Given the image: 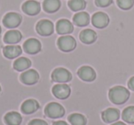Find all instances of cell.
<instances>
[{
	"label": "cell",
	"mask_w": 134,
	"mask_h": 125,
	"mask_svg": "<svg viewBox=\"0 0 134 125\" xmlns=\"http://www.w3.org/2000/svg\"><path fill=\"white\" fill-rule=\"evenodd\" d=\"M57 45L60 50L63 52H71L76 47V41L72 36L64 35L58 39Z\"/></svg>",
	"instance_id": "3"
},
{
	"label": "cell",
	"mask_w": 134,
	"mask_h": 125,
	"mask_svg": "<svg viewBox=\"0 0 134 125\" xmlns=\"http://www.w3.org/2000/svg\"><path fill=\"white\" fill-rule=\"evenodd\" d=\"M52 94L59 99H65L71 94V88L65 83H58L52 88Z\"/></svg>",
	"instance_id": "6"
},
{
	"label": "cell",
	"mask_w": 134,
	"mask_h": 125,
	"mask_svg": "<svg viewBox=\"0 0 134 125\" xmlns=\"http://www.w3.org/2000/svg\"><path fill=\"white\" fill-rule=\"evenodd\" d=\"M22 10L27 15H37L41 11V4L38 1H35V0H29V1H26L23 4Z\"/></svg>",
	"instance_id": "12"
},
{
	"label": "cell",
	"mask_w": 134,
	"mask_h": 125,
	"mask_svg": "<svg viewBox=\"0 0 134 125\" xmlns=\"http://www.w3.org/2000/svg\"><path fill=\"white\" fill-rule=\"evenodd\" d=\"M22 39V35L19 30H8L4 36V41L8 44H16Z\"/></svg>",
	"instance_id": "18"
},
{
	"label": "cell",
	"mask_w": 134,
	"mask_h": 125,
	"mask_svg": "<svg viewBox=\"0 0 134 125\" xmlns=\"http://www.w3.org/2000/svg\"><path fill=\"white\" fill-rule=\"evenodd\" d=\"M0 33H1V27H0Z\"/></svg>",
	"instance_id": "32"
},
{
	"label": "cell",
	"mask_w": 134,
	"mask_h": 125,
	"mask_svg": "<svg viewBox=\"0 0 134 125\" xmlns=\"http://www.w3.org/2000/svg\"><path fill=\"white\" fill-rule=\"evenodd\" d=\"M29 125H48L47 124L46 121H44L43 119H32V121H30Z\"/></svg>",
	"instance_id": "28"
},
{
	"label": "cell",
	"mask_w": 134,
	"mask_h": 125,
	"mask_svg": "<svg viewBox=\"0 0 134 125\" xmlns=\"http://www.w3.org/2000/svg\"><path fill=\"white\" fill-rule=\"evenodd\" d=\"M40 108V104L35 99H27L21 105V111L24 114H32L37 111Z\"/></svg>",
	"instance_id": "15"
},
{
	"label": "cell",
	"mask_w": 134,
	"mask_h": 125,
	"mask_svg": "<svg viewBox=\"0 0 134 125\" xmlns=\"http://www.w3.org/2000/svg\"><path fill=\"white\" fill-rule=\"evenodd\" d=\"M52 125H69L68 123H66L65 121H55L53 122Z\"/></svg>",
	"instance_id": "30"
},
{
	"label": "cell",
	"mask_w": 134,
	"mask_h": 125,
	"mask_svg": "<svg viewBox=\"0 0 134 125\" xmlns=\"http://www.w3.org/2000/svg\"><path fill=\"white\" fill-rule=\"evenodd\" d=\"M113 0H96V5L99 8H107L110 6Z\"/></svg>",
	"instance_id": "27"
},
{
	"label": "cell",
	"mask_w": 134,
	"mask_h": 125,
	"mask_svg": "<svg viewBox=\"0 0 134 125\" xmlns=\"http://www.w3.org/2000/svg\"><path fill=\"white\" fill-rule=\"evenodd\" d=\"M108 97L114 104L120 105L125 103L130 97V91L126 88L121 86H116L110 88L108 91Z\"/></svg>",
	"instance_id": "1"
},
{
	"label": "cell",
	"mask_w": 134,
	"mask_h": 125,
	"mask_svg": "<svg viewBox=\"0 0 134 125\" xmlns=\"http://www.w3.org/2000/svg\"><path fill=\"white\" fill-rule=\"evenodd\" d=\"M92 23L96 28H106L109 23V18L104 12H97L92 16Z\"/></svg>",
	"instance_id": "9"
},
{
	"label": "cell",
	"mask_w": 134,
	"mask_h": 125,
	"mask_svg": "<svg viewBox=\"0 0 134 125\" xmlns=\"http://www.w3.org/2000/svg\"><path fill=\"white\" fill-rule=\"evenodd\" d=\"M36 30L41 36H50L53 33V23L49 19H41L36 25Z\"/></svg>",
	"instance_id": "5"
},
{
	"label": "cell",
	"mask_w": 134,
	"mask_h": 125,
	"mask_svg": "<svg viewBox=\"0 0 134 125\" xmlns=\"http://www.w3.org/2000/svg\"><path fill=\"white\" fill-rule=\"evenodd\" d=\"M31 66V62L26 57H19L14 62L13 67L15 70L19 72L25 71V70L29 69Z\"/></svg>",
	"instance_id": "20"
},
{
	"label": "cell",
	"mask_w": 134,
	"mask_h": 125,
	"mask_svg": "<svg viewBox=\"0 0 134 125\" xmlns=\"http://www.w3.org/2000/svg\"><path fill=\"white\" fill-rule=\"evenodd\" d=\"M74 30V26L68 19H62L56 23V31L61 35H66V34L72 33Z\"/></svg>",
	"instance_id": "14"
},
{
	"label": "cell",
	"mask_w": 134,
	"mask_h": 125,
	"mask_svg": "<svg viewBox=\"0 0 134 125\" xmlns=\"http://www.w3.org/2000/svg\"><path fill=\"white\" fill-rule=\"evenodd\" d=\"M121 117L125 122L134 123V106H129L124 108Z\"/></svg>",
	"instance_id": "24"
},
{
	"label": "cell",
	"mask_w": 134,
	"mask_h": 125,
	"mask_svg": "<svg viewBox=\"0 0 134 125\" xmlns=\"http://www.w3.org/2000/svg\"><path fill=\"white\" fill-rule=\"evenodd\" d=\"M21 52H22V50L19 45H8L3 49V53L5 57L8 59H14V58L19 57Z\"/></svg>",
	"instance_id": "16"
},
{
	"label": "cell",
	"mask_w": 134,
	"mask_h": 125,
	"mask_svg": "<svg viewBox=\"0 0 134 125\" xmlns=\"http://www.w3.org/2000/svg\"><path fill=\"white\" fill-rule=\"evenodd\" d=\"M77 75L82 80L86 81V82H91L94 81L97 77V74H96L95 70L88 66H84L80 67L77 72Z\"/></svg>",
	"instance_id": "8"
},
{
	"label": "cell",
	"mask_w": 134,
	"mask_h": 125,
	"mask_svg": "<svg viewBox=\"0 0 134 125\" xmlns=\"http://www.w3.org/2000/svg\"><path fill=\"white\" fill-rule=\"evenodd\" d=\"M86 2L85 0H70L68 2V7L73 11H80L86 8Z\"/></svg>",
	"instance_id": "25"
},
{
	"label": "cell",
	"mask_w": 134,
	"mask_h": 125,
	"mask_svg": "<svg viewBox=\"0 0 134 125\" xmlns=\"http://www.w3.org/2000/svg\"><path fill=\"white\" fill-rule=\"evenodd\" d=\"M74 23L75 25L79 27H84L88 25L90 21V17L88 15V13L86 12H79V13H76L75 16H74Z\"/></svg>",
	"instance_id": "21"
},
{
	"label": "cell",
	"mask_w": 134,
	"mask_h": 125,
	"mask_svg": "<svg viewBox=\"0 0 134 125\" xmlns=\"http://www.w3.org/2000/svg\"><path fill=\"white\" fill-rule=\"evenodd\" d=\"M0 92H1V86H0Z\"/></svg>",
	"instance_id": "33"
},
{
	"label": "cell",
	"mask_w": 134,
	"mask_h": 125,
	"mask_svg": "<svg viewBox=\"0 0 134 125\" xmlns=\"http://www.w3.org/2000/svg\"><path fill=\"white\" fill-rule=\"evenodd\" d=\"M5 121L8 125H20L22 117L17 111L8 112L5 116Z\"/></svg>",
	"instance_id": "19"
},
{
	"label": "cell",
	"mask_w": 134,
	"mask_h": 125,
	"mask_svg": "<svg viewBox=\"0 0 134 125\" xmlns=\"http://www.w3.org/2000/svg\"><path fill=\"white\" fill-rule=\"evenodd\" d=\"M119 116H120V112L118 108H109L105 110L104 111L101 113V117L102 119L106 123H112L117 121L119 119Z\"/></svg>",
	"instance_id": "13"
},
{
	"label": "cell",
	"mask_w": 134,
	"mask_h": 125,
	"mask_svg": "<svg viewBox=\"0 0 134 125\" xmlns=\"http://www.w3.org/2000/svg\"><path fill=\"white\" fill-rule=\"evenodd\" d=\"M128 86L130 89H131L134 91V77H132L130 78V80H129V82H128Z\"/></svg>",
	"instance_id": "29"
},
{
	"label": "cell",
	"mask_w": 134,
	"mask_h": 125,
	"mask_svg": "<svg viewBox=\"0 0 134 125\" xmlns=\"http://www.w3.org/2000/svg\"><path fill=\"white\" fill-rule=\"evenodd\" d=\"M61 7L60 0H44L43 2V9L48 13H54Z\"/></svg>",
	"instance_id": "22"
},
{
	"label": "cell",
	"mask_w": 134,
	"mask_h": 125,
	"mask_svg": "<svg viewBox=\"0 0 134 125\" xmlns=\"http://www.w3.org/2000/svg\"><path fill=\"white\" fill-rule=\"evenodd\" d=\"M52 81L57 83H67L72 79V75L65 68L58 67L53 70L52 74Z\"/></svg>",
	"instance_id": "4"
},
{
	"label": "cell",
	"mask_w": 134,
	"mask_h": 125,
	"mask_svg": "<svg viewBox=\"0 0 134 125\" xmlns=\"http://www.w3.org/2000/svg\"><path fill=\"white\" fill-rule=\"evenodd\" d=\"M45 115L52 119L61 118L64 115V108L61 104L57 102H51L45 107Z\"/></svg>",
	"instance_id": "2"
},
{
	"label": "cell",
	"mask_w": 134,
	"mask_h": 125,
	"mask_svg": "<svg viewBox=\"0 0 134 125\" xmlns=\"http://www.w3.org/2000/svg\"><path fill=\"white\" fill-rule=\"evenodd\" d=\"M23 49L27 53L30 54H36L41 50V44L40 41L34 38L27 40L23 44Z\"/></svg>",
	"instance_id": "10"
},
{
	"label": "cell",
	"mask_w": 134,
	"mask_h": 125,
	"mask_svg": "<svg viewBox=\"0 0 134 125\" xmlns=\"http://www.w3.org/2000/svg\"><path fill=\"white\" fill-rule=\"evenodd\" d=\"M68 121L72 125H86V119L80 113H73L68 117Z\"/></svg>",
	"instance_id": "23"
},
{
	"label": "cell",
	"mask_w": 134,
	"mask_h": 125,
	"mask_svg": "<svg viewBox=\"0 0 134 125\" xmlns=\"http://www.w3.org/2000/svg\"><path fill=\"white\" fill-rule=\"evenodd\" d=\"M39 74L36 70L29 69L21 74L20 80L25 85H34L39 81Z\"/></svg>",
	"instance_id": "11"
},
{
	"label": "cell",
	"mask_w": 134,
	"mask_h": 125,
	"mask_svg": "<svg viewBox=\"0 0 134 125\" xmlns=\"http://www.w3.org/2000/svg\"><path fill=\"white\" fill-rule=\"evenodd\" d=\"M21 16L15 12H9L6 14L3 19V24L5 27L8 29H14L19 26L21 23Z\"/></svg>",
	"instance_id": "7"
},
{
	"label": "cell",
	"mask_w": 134,
	"mask_h": 125,
	"mask_svg": "<svg viewBox=\"0 0 134 125\" xmlns=\"http://www.w3.org/2000/svg\"><path fill=\"white\" fill-rule=\"evenodd\" d=\"M80 40L82 42H84L85 44H91V43L95 42L97 41V33L94 31L93 30L90 29H86L81 31L80 33Z\"/></svg>",
	"instance_id": "17"
},
{
	"label": "cell",
	"mask_w": 134,
	"mask_h": 125,
	"mask_svg": "<svg viewBox=\"0 0 134 125\" xmlns=\"http://www.w3.org/2000/svg\"><path fill=\"white\" fill-rule=\"evenodd\" d=\"M117 4L121 9L128 10L133 7L134 0H117Z\"/></svg>",
	"instance_id": "26"
},
{
	"label": "cell",
	"mask_w": 134,
	"mask_h": 125,
	"mask_svg": "<svg viewBox=\"0 0 134 125\" xmlns=\"http://www.w3.org/2000/svg\"><path fill=\"white\" fill-rule=\"evenodd\" d=\"M111 125H126V124L124 122H122V121H117L115 123H112Z\"/></svg>",
	"instance_id": "31"
}]
</instances>
